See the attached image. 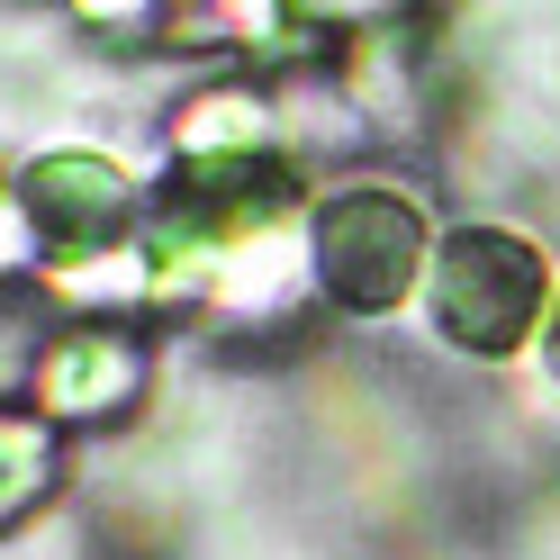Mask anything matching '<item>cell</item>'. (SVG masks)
<instances>
[{
  "label": "cell",
  "mask_w": 560,
  "mask_h": 560,
  "mask_svg": "<svg viewBox=\"0 0 560 560\" xmlns=\"http://www.w3.org/2000/svg\"><path fill=\"white\" fill-rule=\"evenodd\" d=\"M307 27H389L407 0H290Z\"/></svg>",
  "instance_id": "9"
},
{
  "label": "cell",
  "mask_w": 560,
  "mask_h": 560,
  "mask_svg": "<svg viewBox=\"0 0 560 560\" xmlns=\"http://www.w3.org/2000/svg\"><path fill=\"white\" fill-rule=\"evenodd\" d=\"M560 299V271L551 254L524 226L506 218H462L434 235V262H425V290H416V317L443 353L462 362H515L524 343L542 335Z\"/></svg>",
  "instance_id": "1"
},
{
  "label": "cell",
  "mask_w": 560,
  "mask_h": 560,
  "mask_svg": "<svg viewBox=\"0 0 560 560\" xmlns=\"http://www.w3.org/2000/svg\"><path fill=\"white\" fill-rule=\"evenodd\" d=\"M82 37H109V46H136V37H163L182 0H63Z\"/></svg>",
  "instance_id": "7"
},
{
  "label": "cell",
  "mask_w": 560,
  "mask_h": 560,
  "mask_svg": "<svg viewBox=\"0 0 560 560\" xmlns=\"http://www.w3.org/2000/svg\"><path fill=\"white\" fill-rule=\"evenodd\" d=\"M10 271H46V244H37V218H27L19 182L0 172V280H10Z\"/></svg>",
  "instance_id": "8"
},
{
  "label": "cell",
  "mask_w": 560,
  "mask_h": 560,
  "mask_svg": "<svg viewBox=\"0 0 560 560\" xmlns=\"http://www.w3.org/2000/svg\"><path fill=\"white\" fill-rule=\"evenodd\" d=\"M534 353H542V371H551V389H560V299H551V317H542V335H534Z\"/></svg>",
  "instance_id": "10"
},
{
  "label": "cell",
  "mask_w": 560,
  "mask_h": 560,
  "mask_svg": "<svg viewBox=\"0 0 560 560\" xmlns=\"http://www.w3.org/2000/svg\"><path fill=\"white\" fill-rule=\"evenodd\" d=\"M19 199L27 218H37V244L46 262H73V254H109V244H127L136 226H145V172H136L118 145H82V136H63V145H37L19 172Z\"/></svg>",
  "instance_id": "3"
},
{
  "label": "cell",
  "mask_w": 560,
  "mask_h": 560,
  "mask_svg": "<svg viewBox=\"0 0 560 560\" xmlns=\"http://www.w3.org/2000/svg\"><path fill=\"white\" fill-rule=\"evenodd\" d=\"M145 343L118 317H73L63 335L37 343L27 362V398H37L46 425H118V416L145 398Z\"/></svg>",
  "instance_id": "4"
},
{
  "label": "cell",
  "mask_w": 560,
  "mask_h": 560,
  "mask_svg": "<svg viewBox=\"0 0 560 560\" xmlns=\"http://www.w3.org/2000/svg\"><path fill=\"white\" fill-rule=\"evenodd\" d=\"M63 425H46L37 407H0V534L55 498V470H63Z\"/></svg>",
  "instance_id": "6"
},
{
  "label": "cell",
  "mask_w": 560,
  "mask_h": 560,
  "mask_svg": "<svg viewBox=\"0 0 560 560\" xmlns=\"http://www.w3.org/2000/svg\"><path fill=\"white\" fill-rule=\"evenodd\" d=\"M317 290V262H307V208L290 218H254V226H226L218 244V280H208V317L218 326H271Z\"/></svg>",
  "instance_id": "5"
},
{
  "label": "cell",
  "mask_w": 560,
  "mask_h": 560,
  "mask_svg": "<svg viewBox=\"0 0 560 560\" xmlns=\"http://www.w3.org/2000/svg\"><path fill=\"white\" fill-rule=\"evenodd\" d=\"M434 208L416 199L407 182H380V172H353L307 199V262H317V299L335 317H398L425 290V262H434Z\"/></svg>",
  "instance_id": "2"
}]
</instances>
